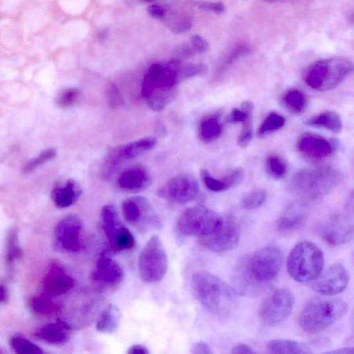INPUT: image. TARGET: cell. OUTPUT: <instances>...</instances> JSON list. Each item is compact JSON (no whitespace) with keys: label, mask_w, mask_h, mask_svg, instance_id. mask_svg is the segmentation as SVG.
Wrapping results in <instances>:
<instances>
[{"label":"cell","mask_w":354,"mask_h":354,"mask_svg":"<svg viewBox=\"0 0 354 354\" xmlns=\"http://www.w3.org/2000/svg\"><path fill=\"white\" fill-rule=\"evenodd\" d=\"M119 189L127 192H139L149 187L152 182L149 171L141 165L131 166L122 171L117 178Z\"/></svg>","instance_id":"cell-19"},{"label":"cell","mask_w":354,"mask_h":354,"mask_svg":"<svg viewBox=\"0 0 354 354\" xmlns=\"http://www.w3.org/2000/svg\"><path fill=\"white\" fill-rule=\"evenodd\" d=\"M192 25L193 21L191 17H184L171 27V32L174 34H182L189 30Z\"/></svg>","instance_id":"cell-44"},{"label":"cell","mask_w":354,"mask_h":354,"mask_svg":"<svg viewBox=\"0 0 354 354\" xmlns=\"http://www.w3.org/2000/svg\"><path fill=\"white\" fill-rule=\"evenodd\" d=\"M77 88H66L60 91L56 96L55 103L59 108H68L74 105L80 96Z\"/></svg>","instance_id":"cell-40"},{"label":"cell","mask_w":354,"mask_h":354,"mask_svg":"<svg viewBox=\"0 0 354 354\" xmlns=\"http://www.w3.org/2000/svg\"><path fill=\"white\" fill-rule=\"evenodd\" d=\"M287 169L286 161L278 155L271 154L265 160L266 173L272 179L279 180L284 178Z\"/></svg>","instance_id":"cell-32"},{"label":"cell","mask_w":354,"mask_h":354,"mask_svg":"<svg viewBox=\"0 0 354 354\" xmlns=\"http://www.w3.org/2000/svg\"><path fill=\"white\" fill-rule=\"evenodd\" d=\"M82 194L80 185L73 179H68L53 189L50 198L59 208H66L75 203Z\"/></svg>","instance_id":"cell-22"},{"label":"cell","mask_w":354,"mask_h":354,"mask_svg":"<svg viewBox=\"0 0 354 354\" xmlns=\"http://www.w3.org/2000/svg\"><path fill=\"white\" fill-rule=\"evenodd\" d=\"M56 156V151L50 148L41 151L38 156L32 158L26 162L21 168V171L24 174H29L36 168L44 163L53 159Z\"/></svg>","instance_id":"cell-39"},{"label":"cell","mask_w":354,"mask_h":354,"mask_svg":"<svg viewBox=\"0 0 354 354\" xmlns=\"http://www.w3.org/2000/svg\"><path fill=\"white\" fill-rule=\"evenodd\" d=\"M8 297L9 294L7 287L0 283V304L6 303L8 299Z\"/></svg>","instance_id":"cell-52"},{"label":"cell","mask_w":354,"mask_h":354,"mask_svg":"<svg viewBox=\"0 0 354 354\" xmlns=\"http://www.w3.org/2000/svg\"><path fill=\"white\" fill-rule=\"evenodd\" d=\"M157 194L167 201L183 205L198 197L200 187L193 176L180 174L169 179L158 190Z\"/></svg>","instance_id":"cell-13"},{"label":"cell","mask_w":354,"mask_h":354,"mask_svg":"<svg viewBox=\"0 0 354 354\" xmlns=\"http://www.w3.org/2000/svg\"><path fill=\"white\" fill-rule=\"evenodd\" d=\"M122 214L125 221L140 232H147L161 225L153 206L143 196L125 199L122 204Z\"/></svg>","instance_id":"cell-9"},{"label":"cell","mask_w":354,"mask_h":354,"mask_svg":"<svg viewBox=\"0 0 354 354\" xmlns=\"http://www.w3.org/2000/svg\"><path fill=\"white\" fill-rule=\"evenodd\" d=\"M71 328L64 321L48 324L37 328L34 335L36 338L51 344H62L71 337Z\"/></svg>","instance_id":"cell-23"},{"label":"cell","mask_w":354,"mask_h":354,"mask_svg":"<svg viewBox=\"0 0 354 354\" xmlns=\"http://www.w3.org/2000/svg\"><path fill=\"white\" fill-rule=\"evenodd\" d=\"M349 59L331 57L312 63L303 72L304 81L313 89L327 91L337 87L353 71Z\"/></svg>","instance_id":"cell-5"},{"label":"cell","mask_w":354,"mask_h":354,"mask_svg":"<svg viewBox=\"0 0 354 354\" xmlns=\"http://www.w3.org/2000/svg\"><path fill=\"white\" fill-rule=\"evenodd\" d=\"M293 305L294 297L291 291L287 288H280L263 301L259 315L264 324L276 326L287 319Z\"/></svg>","instance_id":"cell-12"},{"label":"cell","mask_w":354,"mask_h":354,"mask_svg":"<svg viewBox=\"0 0 354 354\" xmlns=\"http://www.w3.org/2000/svg\"><path fill=\"white\" fill-rule=\"evenodd\" d=\"M284 124L285 119L282 115L275 112H270L261 122L258 129L257 135L259 138H264L281 129Z\"/></svg>","instance_id":"cell-34"},{"label":"cell","mask_w":354,"mask_h":354,"mask_svg":"<svg viewBox=\"0 0 354 354\" xmlns=\"http://www.w3.org/2000/svg\"><path fill=\"white\" fill-rule=\"evenodd\" d=\"M100 223L113 250L121 251L131 249L134 246V237L122 223L114 205H106L102 207L100 214Z\"/></svg>","instance_id":"cell-10"},{"label":"cell","mask_w":354,"mask_h":354,"mask_svg":"<svg viewBox=\"0 0 354 354\" xmlns=\"http://www.w3.org/2000/svg\"><path fill=\"white\" fill-rule=\"evenodd\" d=\"M121 313L118 307L109 304L102 312L96 324V329L102 333H112L118 328Z\"/></svg>","instance_id":"cell-27"},{"label":"cell","mask_w":354,"mask_h":354,"mask_svg":"<svg viewBox=\"0 0 354 354\" xmlns=\"http://www.w3.org/2000/svg\"><path fill=\"white\" fill-rule=\"evenodd\" d=\"M322 238L329 244L337 245L353 239V224L348 215H335L322 222L318 227Z\"/></svg>","instance_id":"cell-17"},{"label":"cell","mask_w":354,"mask_h":354,"mask_svg":"<svg viewBox=\"0 0 354 354\" xmlns=\"http://www.w3.org/2000/svg\"><path fill=\"white\" fill-rule=\"evenodd\" d=\"M43 283L46 294L50 296H59L66 294L74 286L73 278L57 264L50 266Z\"/></svg>","instance_id":"cell-21"},{"label":"cell","mask_w":354,"mask_h":354,"mask_svg":"<svg viewBox=\"0 0 354 354\" xmlns=\"http://www.w3.org/2000/svg\"><path fill=\"white\" fill-rule=\"evenodd\" d=\"M266 1H277V0H266Z\"/></svg>","instance_id":"cell-54"},{"label":"cell","mask_w":354,"mask_h":354,"mask_svg":"<svg viewBox=\"0 0 354 354\" xmlns=\"http://www.w3.org/2000/svg\"><path fill=\"white\" fill-rule=\"evenodd\" d=\"M241 236V228L236 219L229 215L223 216L218 230L201 244L214 252H225L235 248Z\"/></svg>","instance_id":"cell-15"},{"label":"cell","mask_w":354,"mask_h":354,"mask_svg":"<svg viewBox=\"0 0 354 354\" xmlns=\"http://www.w3.org/2000/svg\"><path fill=\"white\" fill-rule=\"evenodd\" d=\"M198 7L203 10L211 11L216 14H221L225 10V6L221 1L203 2Z\"/></svg>","instance_id":"cell-46"},{"label":"cell","mask_w":354,"mask_h":354,"mask_svg":"<svg viewBox=\"0 0 354 354\" xmlns=\"http://www.w3.org/2000/svg\"><path fill=\"white\" fill-rule=\"evenodd\" d=\"M353 348H343L338 350L330 351L326 352V353H335V354H353Z\"/></svg>","instance_id":"cell-53"},{"label":"cell","mask_w":354,"mask_h":354,"mask_svg":"<svg viewBox=\"0 0 354 354\" xmlns=\"http://www.w3.org/2000/svg\"><path fill=\"white\" fill-rule=\"evenodd\" d=\"M343 180L342 173L333 167L304 169L295 174L288 185L290 191L301 197L316 199L333 191Z\"/></svg>","instance_id":"cell-3"},{"label":"cell","mask_w":354,"mask_h":354,"mask_svg":"<svg viewBox=\"0 0 354 354\" xmlns=\"http://www.w3.org/2000/svg\"><path fill=\"white\" fill-rule=\"evenodd\" d=\"M106 96L107 103L113 109L118 108L124 104L122 96L113 84L109 86L106 91Z\"/></svg>","instance_id":"cell-43"},{"label":"cell","mask_w":354,"mask_h":354,"mask_svg":"<svg viewBox=\"0 0 354 354\" xmlns=\"http://www.w3.org/2000/svg\"><path fill=\"white\" fill-rule=\"evenodd\" d=\"M324 254L321 249L310 241H302L291 250L287 260V269L298 282L315 279L322 272Z\"/></svg>","instance_id":"cell-7"},{"label":"cell","mask_w":354,"mask_h":354,"mask_svg":"<svg viewBox=\"0 0 354 354\" xmlns=\"http://www.w3.org/2000/svg\"><path fill=\"white\" fill-rule=\"evenodd\" d=\"M191 353L194 354H211L212 351L205 342H198L192 346Z\"/></svg>","instance_id":"cell-47"},{"label":"cell","mask_w":354,"mask_h":354,"mask_svg":"<svg viewBox=\"0 0 354 354\" xmlns=\"http://www.w3.org/2000/svg\"><path fill=\"white\" fill-rule=\"evenodd\" d=\"M191 44L194 49L199 53H203L209 48L207 40L198 35H194L191 37Z\"/></svg>","instance_id":"cell-45"},{"label":"cell","mask_w":354,"mask_h":354,"mask_svg":"<svg viewBox=\"0 0 354 354\" xmlns=\"http://www.w3.org/2000/svg\"><path fill=\"white\" fill-rule=\"evenodd\" d=\"M305 124L310 127L324 128L337 133L342 129L341 117L333 111H327L314 115L308 118Z\"/></svg>","instance_id":"cell-26"},{"label":"cell","mask_w":354,"mask_h":354,"mask_svg":"<svg viewBox=\"0 0 354 354\" xmlns=\"http://www.w3.org/2000/svg\"><path fill=\"white\" fill-rule=\"evenodd\" d=\"M123 277L120 266L110 257L107 250H102L91 272L92 283L99 289H113L120 285Z\"/></svg>","instance_id":"cell-14"},{"label":"cell","mask_w":354,"mask_h":354,"mask_svg":"<svg viewBox=\"0 0 354 354\" xmlns=\"http://www.w3.org/2000/svg\"><path fill=\"white\" fill-rule=\"evenodd\" d=\"M201 177L205 186L211 191L218 192L232 188L227 176L223 179H217L203 169L201 170Z\"/></svg>","instance_id":"cell-38"},{"label":"cell","mask_w":354,"mask_h":354,"mask_svg":"<svg viewBox=\"0 0 354 354\" xmlns=\"http://www.w3.org/2000/svg\"><path fill=\"white\" fill-rule=\"evenodd\" d=\"M309 214L307 205L297 201L290 205L283 212L277 223V230L282 234H290L304 225Z\"/></svg>","instance_id":"cell-20"},{"label":"cell","mask_w":354,"mask_h":354,"mask_svg":"<svg viewBox=\"0 0 354 354\" xmlns=\"http://www.w3.org/2000/svg\"><path fill=\"white\" fill-rule=\"evenodd\" d=\"M281 264V252L274 247H266L242 256L233 268V288L239 295L255 297L276 277Z\"/></svg>","instance_id":"cell-1"},{"label":"cell","mask_w":354,"mask_h":354,"mask_svg":"<svg viewBox=\"0 0 354 354\" xmlns=\"http://www.w3.org/2000/svg\"><path fill=\"white\" fill-rule=\"evenodd\" d=\"M349 281L346 268L339 263L329 266L313 279L312 289L321 295L331 296L342 292Z\"/></svg>","instance_id":"cell-16"},{"label":"cell","mask_w":354,"mask_h":354,"mask_svg":"<svg viewBox=\"0 0 354 354\" xmlns=\"http://www.w3.org/2000/svg\"><path fill=\"white\" fill-rule=\"evenodd\" d=\"M122 163L123 161L119 157L117 147L112 148L103 159L101 167L102 178L109 180L118 170Z\"/></svg>","instance_id":"cell-33"},{"label":"cell","mask_w":354,"mask_h":354,"mask_svg":"<svg viewBox=\"0 0 354 354\" xmlns=\"http://www.w3.org/2000/svg\"><path fill=\"white\" fill-rule=\"evenodd\" d=\"M336 142L311 132L299 135L296 148L303 156L311 160H320L330 156L335 151Z\"/></svg>","instance_id":"cell-18"},{"label":"cell","mask_w":354,"mask_h":354,"mask_svg":"<svg viewBox=\"0 0 354 354\" xmlns=\"http://www.w3.org/2000/svg\"><path fill=\"white\" fill-rule=\"evenodd\" d=\"M267 348L272 353L308 354L313 353L307 344L289 339L271 340L268 342Z\"/></svg>","instance_id":"cell-29"},{"label":"cell","mask_w":354,"mask_h":354,"mask_svg":"<svg viewBox=\"0 0 354 354\" xmlns=\"http://www.w3.org/2000/svg\"><path fill=\"white\" fill-rule=\"evenodd\" d=\"M266 199L263 189L257 188L247 194L241 201V206L246 210H252L260 207Z\"/></svg>","instance_id":"cell-37"},{"label":"cell","mask_w":354,"mask_h":354,"mask_svg":"<svg viewBox=\"0 0 354 354\" xmlns=\"http://www.w3.org/2000/svg\"><path fill=\"white\" fill-rule=\"evenodd\" d=\"M154 137L148 136L116 147L119 157L124 162L151 150L156 145Z\"/></svg>","instance_id":"cell-24"},{"label":"cell","mask_w":354,"mask_h":354,"mask_svg":"<svg viewBox=\"0 0 354 354\" xmlns=\"http://www.w3.org/2000/svg\"><path fill=\"white\" fill-rule=\"evenodd\" d=\"M348 310V304L336 298L317 297L309 300L301 310L299 324L308 333L322 331L341 319Z\"/></svg>","instance_id":"cell-4"},{"label":"cell","mask_w":354,"mask_h":354,"mask_svg":"<svg viewBox=\"0 0 354 354\" xmlns=\"http://www.w3.org/2000/svg\"><path fill=\"white\" fill-rule=\"evenodd\" d=\"M250 53V48L243 44H239L233 47L221 59L218 73L225 71L232 64L239 58L247 55Z\"/></svg>","instance_id":"cell-36"},{"label":"cell","mask_w":354,"mask_h":354,"mask_svg":"<svg viewBox=\"0 0 354 354\" xmlns=\"http://www.w3.org/2000/svg\"><path fill=\"white\" fill-rule=\"evenodd\" d=\"M30 310L40 317H50L57 315L59 311V305L48 295H34L28 301Z\"/></svg>","instance_id":"cell-25"},{"label":"cell","mask_w":354,"mask_h":354,"mask_svg":"<svg viewBox=\"0 0 354 354\" xmlns=\"http://www.w3.org/2000/svg\"><path fill=\"white\" fill-rule=\"evenodd\" d=\"M196 297L212 314L226 317L235 309L236 292L222 279L207 271H198L192 277Z\"/></svg>","instance_id":"cell-2"},{"label":"cell","mask_w":354,"mask_h":354,"mask_svg":"<svg viewBox=\"0 0 354 354\" xmlns=\"http://www.w3.org/2000/svg\"><path fill=\"white\" fill-rule=\"evenodd\" d=\"M128 354H149L147 347L140 344H134L130 346L127 351Z\"/></svg>","instance_id":"cell-51"},{"label":"cell","mask_w":354,"mask_h":354,"mask_svg":"<svg viewBox=\"0 0 354 354\" xmlns=\"http://www.w3.org/2000/svg\"><path fill=\"white\" fill-rule=\"evenodd\" d=\"M223 223V216L203 206L186 209L176 222L177 232L185 236H196L200 243L213 236Z\"/></svg>","instance_id":"cell-6"},{"label":"cell","mask_w":354,"mask_h":354,"mask_svg":"<svg viewBox=\"0 0 354 354\" xmlns=\"http://www.w3.org/2000/svg\"><path fill=\"white\" fill-rule=\"evenodd\" d=\"M11 348L19 354H41V348L21 335H15L10 338Z\"/></svg>","instance_id":"cell-35"},{"label":"cell","mask_w":354,"mask_h":354,"mask_svg":"<svg viewBox=\"0 0 354 354\" xmlns=\"http://www.w3.org/2000/svg\"><path fill=\"white\" fill-rule=\"evenodd\" d=\"M2 351L0 350V353H1Z\"/></svg>","instance_id":"cell-55"},{"label":"cell","mask_w":354,"mask_h":354,"mask_svg":"<svg viewBox=\"0 0 354 354\" xmlns=\"http://www.w3.org/2000/svg\"><path fill=\"white\" fill-rule=\"evenodd\" d=\"M138 271L145 283L160 281L167 270V256L161 240L152 236L146 243L138 257Z\"/></svg>","instance_id":"cell-8"},{"label":"cell","mask_w":354,"mask_h":354,"mask_svg":"<svg viewBox=\"0 0 354 354\" xmlns=\"http://www.w3.org/2000/svg\"><path fill=\"white\" fill-rule=\"evenodd\" d=\"M176 51L178 55L183 57H189L192 56L196 52L192 46H189L187 44H184L181 46H179V48Z\"/></svg>","instance_id":"cell-49"},{"label":"cell","mask_w":354,"mask_h":354,"mask_svg":"<svg viewBox=\"0 0 354 354\" xmlns=\"http://www.w3.org/2000/svg\"><path fill=\"white\" fill-rule=\"evenodd\" d=\"M231 353L237 354V353H245V354H251L254 353V351L252 350V348L244 344H239L236 346H234L232 350Z\"/></svg>","instance_id":"cell-50"},{"label":"cell","mask_w":354,"mask_h":354,"mask_svg":"<svg viewBox=\"0 0 354 354\" xmlns=\"http://www.w3.org/2000/svg\"><path fill=\"white\" fill-rule=\"evenodd\" d=\"M282 103L290 113L301 114L306 109L308 100L306 95L301 91L291 89L283 95Z\"/></svg>","instance_id":"cell-31"},{"label":"cell","mask_w":354,"mask_h":354,"mask_svg":"<svg viewBox=\"0 0 354 354\" xmlns=\"http://www.w3.org/2000/svg\"><path fill=\"white\" fill-rule=\"evenodd\" d=\"M253 136L252 113L242 122V128L238 138V143L241 147H247Z\"/></svg>","instance_id":"cell-41"},{"label":"cell","mask_w":354,"mask_h":354,"mask_svg":"<svg viewBox=\"0 0 354 354\" xmlns=\"http://www.w3.org/2000/svg\"><path fill=\"white\" fill-rule=\"evenodd\" d=\"M23 252L19 246L17 232L15 229H11L6 237V248L5 261L9 276L12 275L13 266L16 260L22 257Z\"/></svg>","instance_id":"cell-30"},{"label":"cell","mask_w":354,"mask_h":354,"mask_svg":"<svg viewBox=\"0 0 354 354\" xmlns=\"http://www.w3.org/2000/svg\"><path fill=\"white\" fill-rule=\"evenodd\" d=\"M223 131V124L217 115L207 116L200 123L198 136L204 142H211L218 139Z\"/></svg>","instance_id":"cell-28"},{"label":"cell","mask_w":354,"mask_h":354,"mask_svg":"<svg viewBox=\"0 0 354 354\" xmlns=\"http://www.w3.org/2000/svg\"><path fill=\"white\" fill-rule=\"evenodd\" d=\"M207 66L203 64H187L180 66V75L181 80L205 73Z\"/></svg>","instance_id":"cell-42"},{"label":"cell","mask_w":354,"mask_h":354,"mask_svg":"<svg viewBox=\"0 0 354 354\" xmlns=\"http://www.w3.org/2000/svg\"><path fill=\"white\" fill-rule=\"evenodd\" d=\"M147 11L149 16L156 19H161L165 15V9L160 6L156 4L148 6Z\"/></svg>","instance_id":"cell-48"},{"label":"cell","mask_w":354,"mask_h":354,"mask_svg":"<svg viewBox=\"0 0 354 354\" xmlns=\"http://www.w3.org/2000/svg\"><path fill=\"white\" fill-rule=\"evenodd\" d=\"M83 222L75 214L62 218L56 225L54 240L57 249L68 253H76L84 248Z\"/></svg>","instance_id":"cell-11"}]
</instances>
